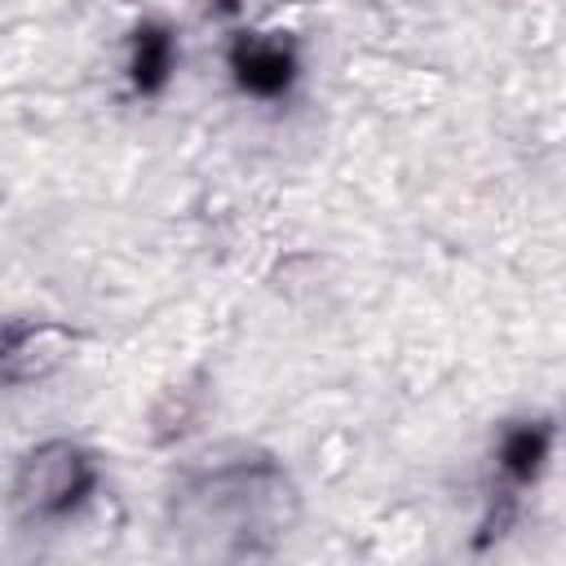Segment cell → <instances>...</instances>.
I'll list each match as a JSON object with an SVG mask.
<instances>
[{
  "instance_id": "6da1fadb",
  "label": "cell",
  "mask_w": 566,
  "mask_h": 566,
  "mask_svg": "<svg viewBox=\"0 0 566 566\" xmlns=\"http://www.w3.org/2000/svg\"><path fill=\"white\" fill-rule=\"evenodd\" d=\"M172 513L186 535H208V553L243 557V553H265L270 539L287 535L296 500L274 464L248 460L190 478Z\"/></svg>"
},
{
  "instance_id": "7a4b0ae2",
  "label": "cell",
  "mask_w": 566,
  "mask_h": 566,
  "mask_svg": "<svg viewBox=\"0 0 566 566\" xmlns=\"http://www.w3.org/2000/svg\"><path fill=\"white\" fill-rule=\"evenodd\" d=\"M88 482H93V473H88L84 455L71 451L66 442H53V447H40V451L22 464V473H18V495H22L27 504H35L40 513H62V509H71V504L88 491Z\"/></svg>"
},
{
  "instance_id": "3957f363",
  "label": "cell",
  "mask_w": 566,
  "mask_h": 566,
  "mask_svg": "<svg viewBox=\"0 0 566 566\" xmlns=\"http://www.w3.org/2000/svg\"><path fill=\"white\" fill-rule=\"evenodd\" d=\"M239 75H243V84H248V88L274 93V88H283V84H287L292 62H287V53H283L279 44H248V49L239 53Z\"/></svg>"
},
{
  "instance_id": "277c9868",
  "label": "cell",
  "mask_w": 566,
  "mask_h": 566,
  "mask_svg": "<svg viewBox=\"0 0 566 566\" xmlns=\"http://www.w3.org/2000/svg\"><path fill=\"white\" fill-rule=\"evenodd\" d=\"M544 451H548V433L544 429H513L509 438H504V469L513 473V478H531L535 469H539V460H544Z\"/></svg>"
},
{
  "instance_id": "5b68a950",
  "label": "cell",
  "mask_w": 566,
  "mask_h": 566,
  "mask_svg": "<svg viewBox=\"0 0 566 566\" xmlns=\"http://www.w3.org/2000/svg\"><path fill=\"white\" fill-rule=\"evenodd\" d=\"M168 62H172V44H168V35H164V31H142V40H137V57H133V75H137V84H142V88H155V84L164 80Z\"/></svg>"
}]
</instances>
